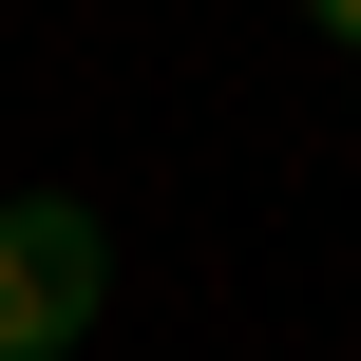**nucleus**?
Returning a JSON list of instances; mask_svg holds the SVG:
<instances>
[{"label": "nucleus", "instance_id": "2", "mask_svg": "<svg viewBox=\"0 0 361 361\" xmlns=\"http://www.w3.org/2000/svg\"><path fill=\"white\" fill-rule=\"evenodd\" d=\"M305 19H324V38H343V57H361V0H305Z\"/></svg>", "mask_w": 361, "mask_h": 361}, {"label": "nucleus", "instance_id": "1", "mask_svg": "<svg viewBox=\"0 0 361 361\" xmlns=\"http://www.w3.org/2000/svg\"><path fill=\"white\" fill-rule=\"evenodd\" d=\"M114 305V228L76 190H0V361H76Z\"/></svg>", "mask_w": 361, "mask_h": 361}]
</instances>
